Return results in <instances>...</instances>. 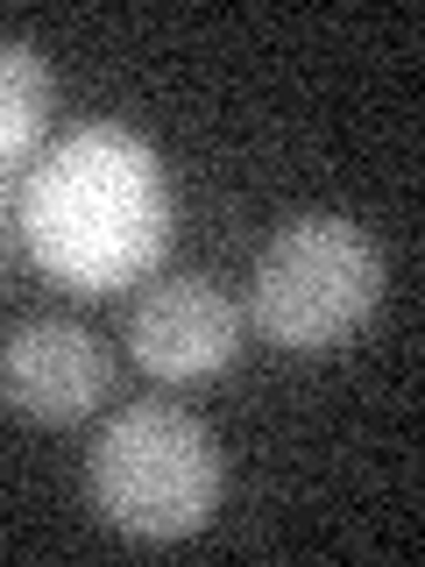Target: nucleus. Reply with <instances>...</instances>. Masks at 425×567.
Here are the masks:
<instances>
[{"label":"nucleus","instance_id":"obj_3","mask_svg":"<svg viewBox=\"0 0 425 567\" xmlns=\"http://www.w3.org/2000/svg\"><path fill=\"white\" fill-rule=\"evenodd\" d=\"M383 298V256L341 213H305L277 227V241L256 262L248 319L291 354H326L362 333V319Z\"/></svg>","mask_w":425,"mask_h":567},{"label":"nucleus","instance_id":"obj_5","mask_svg":"<svg viewBox=\"0 0 425 567\" xmlns=\"http://www.w3.org/2000/svg\"><path fill=\"white\" fill-rule=\"evenodd\" d=\"M0 398L35 425H71L106 398V348L79 319H22L0 341Z\"/></svg>","mask_w":425,"mask_h":567},{"label":"nucleus","instance_id":"obj_7","mask_svg":"<svg viewBox=\"0 0 425 567\" xmlns=\"http://www.w3.org/2000/svg\"><path fill=\"white\" fill-rule=\"evenodd\" d=\"M0 227H8V213H0Z\"/></svg>","mask_w":425,"mask_h":567},{"label":"nucleus","instance_id":"obj_2","mask_svg":"<svg viewBox=\"0 0 425 567\" xmlns=\"http://www.w3.org/2000/svg\"><path fill=\"white\" fill-rule=\"evenodd\" d=\"M93 504L128 539H185L220 504V447L177 404H128L93 440Z\"/></svg>","mask_w":425,"mask_h":567},{"label":"nucleus","instance_id":"obj_4","mask_svg":"<svg viewBox=\"0 0 425 567\" xmlns=\"http://www.w3.org/2000/svg\"><path fill=\"white\" fill-rule=\"evenodd\" d=\"M128 354L164 383H206L241 354V312L212 277H164L128 312Z\"/></svg>","mask_w":425,"mask_h":567},{"label":"nucleus","instance_id":"obj_1","mask_svg":"<svg viewBox=\"0 0 425 567\" xmlns=\"http://www.w3.org/2000/svg\"><path fill=\"white\" fill-rule=\"evenodd\" d=\"M170 177L128 128L64 135L22 185L29 256L71 291H121L149 277L170 248Z\"/></svg>","mask_w":425,"mask_h":567},{"label":"nucleus","instance_id":"obj_6","mask_svg":"<svg viewBox=\"0 0 425 567\" xmlns=\"http://www.w3.org/2000/svg\"><path fill=\"white\" fill-rule=\"evenodd\" d=\"M50 114H58V79L35 58L29 43L0 35V177L22 171L50 135Z\"/></svg>","mask_w":425,"mask_h":567}]
</instances>
